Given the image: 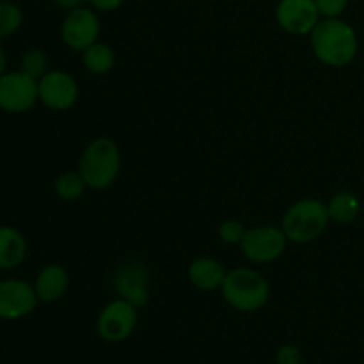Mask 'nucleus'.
Returning <instances> with one entry per match:
<instances>
[{"label": "nucleus", "instance_id": "obj_1", "mask_svg": "<svg viewBox=\"0 0 364 364\" xmlns=\"http://www.w3.org/2000/svg\"><path fill=\"white\" fill-rule=\"evenodd\" d=\"M316 59L329 68H345L358 57V32L341 18H322L309 34Z\"/></svg>", "mask_w": 364, "mask_h": 364}, {"label": "nucleus", "instance_id": "obj_2", "mask_svg": "<svg viewBox=\"0 0 364 364\" xmlns=\"http://www.w3.org/2000/svg\"><path fill=\"white\" fill-rule=\"evenodd\" d=\"M228 306L242 313H255L265 308L270 299V284L259 270L249 267L228 270L220 287Z\"/></svg>", "mask_w": 364, "mask_h": 364}, {"label": "nucleus", "instance_id": "obj_3", "mask_svg": "<svg viewBox=\"0 0 364 364\" xmlns=\"http://www.w3.org/2000/svg\"><path fill=\"white\" fill-rule=\"evenodd\" d=\"M119 169L121 151L116 141L110 137H96L82 151L77 171L87 188L105 191L117 180Z\"/></svg>", "mask_w": 364, "mask_h": 364}, {"label": "nucleus", "instance_id": "obj_4", "mask_svg": "<svg viewBox=\"0 0 364 364\" xmlns=\"http://www.w3.org/2000/svg\"><path fill=\"white\" fill-rule=\"evenodd\" d=\"M331 223L327 203L315 198H304L287 208L281 220L284 235L291 244H309L326 233Z\"/></svg>", "mask_w": 364, "mask_h": 364}, {"label": "nucleus", "instance_id": "obj_5", "mask_svg": "<svg viewBox=\"0 0 364 364\" xmlns=\"http://www.w3.org/2000/svg\"><path fill=\"white\" fill-rule=\"evenodd\" d=\"M288 238L283 228L276 224H258L245 230L240 242V251L245 259L256 265H265L279 259L284 255Z\"/></svg>", "mask_w": 364, "mask_h": 364}, {"label": "nucleus", "instance_id": "obj_6", "mask_svg": "<svg viewBox=\"0 0 364 364\" xmlns=\"http://www.w3.org/2000/svg\"><path fill=\"white\" fill-rule=\"evenodd\" d=\"M139 309L124 299H114L109 304L103 306L96 320V331L98 336L107 343H121L137 327Z\"/></svg>", "mask_w": 364, "mask_h": 364}, {"label": "nucleus", "instance_id": "obj_7", "mask_svg": "<svg viewBox=\"0 0 364 364\" xmlns=\"http://www.w3.org/2000/svg\"><path fill=\"white\" fill-rule=\"evenodd\" d=\"M102 23L92 7H75L68 11L60 23V39L68 48L84 52L85 48L98 41Z\"/></svg>", "mask_w": 364, "mask_h": 364}, {"label": "nucleus", "instance_id": "obj_8", "mask_svg": "<svg viewBox=\"0 0 364 364\" xmlns=\"http://www.w3.org/2000/svg\"><path fill=\"white\" fill-rule=\"evenodd\" d=\"M39 102L38 80L23 71H6L0 77V110L7 114L28 112Z\"/></svg>", "mask_w": 364, "mask_h": 364}, {"label": "nucleus", "instance_id": "obj_9", "mask_svg": "<svg viewBox=\"0 0 364 364\" xmlns=\"http://www.w3.org/2000/svg\"><path fill=\"white\" fill-rule=\"evenodd\" d=\"M39 102L50 110L64 112L77 105L80 87L73 75L63 70H50L38 80Z\"/></svg>", "mask_w": 364, "mask_h": 364}, {"label": "nucleus", "instance_id": "obj_10", "mask_svg": "<svg viewBox=\"0 0 364 364\" xmlns=\"http://www.w3.org/2000/svg\"><path fill=\"white\" fill-rule=\"evenodd\" d=\"M149 269L141 262L128 259L117 267L114 274V290L119 299H124L137 309H142L149 302Z\"/></svg>", "mask_w": 364, "mask_h": 364}, {"label": "nucleus", "instance_id": "obj_11", "mask_svg": "<svg viewBox=\"0 0 364 364\" xmlns=\"http://www.w3.org/2000/svg\"><path fill=\"white\" fill-rule=\"evenodd\" d=\"M34 284L20 277L0 281V320H20L38 306Z\"/></svg>", "mask_w": 364, "mask_h": 364}, {"label": "nucleus", "instance_id": "obj_12", "mask_svg": "<svg viewBox=\"0 0 364 364\" xmlns=\"http://www.w3.org/2000/svg\"><path fill=\"white\" fill-rule=\"evenodd\" d=\"M322 20L315 0H279L276 6V21L291 36H309Z\"/></svg>", "mask_w": 364, "mask_h": 364}, {"label": "nucleus", "instance_id": "obj_13", "mask_svg": "<svg viewBox=\"0 0 364 364\" xmlns=\"http://www.w3.org/2000/svg\"><path fill=\"white\" fill-rule=\"evenodd\" d=\"M70 288V274L63 265L48 263L38 272L34 279V290L39 302H57L66 295Z\"/></svg>", "mask_w": 364, "mask_h": 364}, {"label": "nucleus", "instance_id": "obj_14", "mask_svg": "<svg viewBox=\"0 0 364 364\" xmlns=\"http://www.w3.org/2000/svg\"><path fill=\"white\" fill-rule=\"evenodd\" d=\"M226 274L228 270L224 269L223 263L215 258H210V256L196 258L188 265L187 270V277L191 281V284L201 291L220 290Z\"/></svg>", "mask_w": 364, "mask_h": 364}, {"label": "nucleus", "instance_id": "obj_15", "mask_svg": "<svg viewBox=\"0 0 364 364\" xmlns=\"http://www.w3.org/2000/svg\"><path fill=\"white\" fill-rule=\"evenodd\" d=\"M27 258V240L16 228L0 226V270H13Z\"/></svg>", "mask_w": 364, "mask_h": 364}, {"label": "nucleus", "instance_id": "obj_16", "mask_svg": "<svg viewBox=\"0 0 364 364\" xmlns=\"http://www.w3.org/2000/svg\"><path fill=\"white\" fill-rule=\"evenodd\" d=\"M327 212L333 223L350 224L361 213V199L352 191H340L327 201Z\"/></svg>", "mask_w": 364, "mask_h": 364}, {"label": "nucleus", "instance_id": "obj_17", "mask_svg": "<svg viewBox=\"0 0 364 364\" xmlns=\"http://www.w3.org/2000/svg\"><path fill=\"white\" fill-rule=\"evenodd\" d=\"M82 63L89 73L107 75L112 71L114 64H116V53L110 45L96 41L82 52Z\"/></svg>", "mask_w": 364, "mask_h": 364}, {"label": "nucleus", "instance_id": "obj_18", "mask_svg": "<svg viewBox=\"0 0 364 364\" xmlns=\"http://www.w3.org/2000/svg\"><path fill=\"white\" fill-rule=\"evenodd\" d=\"M85 185L84 178L80 176L78 171H66V173L59 174L53 183V191H55L57 198L63 199V201H77L84 196Z\"/></svg>", "mask_w": 364, "mask_h": 364}, {"label": "nucleus", "instance_id": "obj_19", "mask_svg": "<svg viewBox=\"0 0 364 364\" xmlns=\"http://www.w3.org/2000/svg\"><path fill=\"white\" fill-rule=\"evenodd\" d=\"M23 25V11L11 0H0V39L16 34Z\"/></svg>", "mask_w": 364, "mask_h": 364}, {"label": "nucleus", "instance_id": "obj_20", "mask_svg": "<svg viewBox=\"0 0 364 364\" xmlns=\"http://www.w3.org/2000/svg\"><path fill=\"white\" fill-rule=\"evenodd\" d=\"M48 55L41 48H28L27 52H23L20 59V71L27 73L28 77L36 78V80H39L43 75L48 73Z\"/></svg>", "mask_w": 364, "mask_h": 364}, {"label": "nucleus", "instance_id": "obj_21", "mask_svg": "<svg viewBox=\"0 0 364 364\" xmlns=\"http://www.w3.org/2000/svg\"><path fill=\"white\" fill-rule=\"evenodd\" d=\"M245 230L247 228L237 219H226L219 224V230H217V235H219L220 242L226 245H240L242 238H244Z\"/></svg>", "mask_w": 364, "mask_h": 364}, {"label": "nucleus", "instance_id": "obj_22", "mask_svg": "<svg viewBox=\"0 0 364 364\" xmlns=\"http://www.w3.org/2000/svg\"><path fill=\"white\" fill-rule=\"evenodd\" d=\"M322 18H341L348 6V0H315Z\"/></svg>", "mask_w": 364, "mask_h": 364}, {"label": "nucleus", "instance_id": "obj_23", "mask_svg": "<svg viewBox=\"0 0 364 364\" xmlns=\"http://www.w3.org/2000/svg\"><path fill=\"white\" fill-rule=\"evenodd\" d=\"M276 364H302V354L295 345H283L276 352Z\"/></svg>", "mask_w": 364, "mask_h": 364}, {"label": "nucleus", "instance_id": "obj_24", "mask_svg": "<svg viewBox=\"0 0 364 364\" xmlns=\"http://www.w3.org/2000/svg\"><path fill=\"white\" fill-rule=\"evenodd\" d=\"M91 7L100 13H112V11L119 9L124 4V0H87Z\"/></svg>", "mask_w": 364, "mask_h": 364}, {"label": "nucleus", "instance_id": "obj_25", "mask_svg": "<svg viewBox=\"0 0 364 364\" xmlns=\"http://www.w3.org/2000/svg\"><path fill=\"white\" fill-rule=\"evenodd\" d=\"M50 2H52L53 6L60 7V9L71 11V9H75V7L84 6L85 0H50Z\"/></svg>", "mask_w": 364, "mask_h": 364}, {"label": "nucleus", "instance_id": "obj_26", "mask_svg": "<svg viewBox=\"0 0 364 364\" xmlns=\"http://www.w3.org/2000/svg\"><path fill=\"white\" fill-rule=\"evenodd\" d=\"M6 66H7V59H6V52H4L2 45H0V77L6 73Z\"/></svg>", "mask_w": 364, "mask_h": 364}]
</instances>
